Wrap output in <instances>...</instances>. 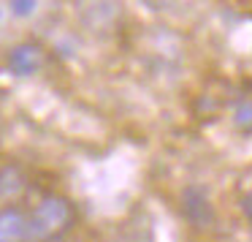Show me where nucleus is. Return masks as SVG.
Wrapping results in <instances>:
<instances>
[{"label": "nucleus", "instance_id": "obj_1", "mask_svg": "<svg viewBox=\"0 0 252 242\" xmlns=\"http://www.w3.org/2000/svg\"><path fill=\"white\" fill-rule=\"evenodd\" d=\"M73 207L63 196H46L38 202V207L28 215V234L25 242H52L57 234L71 226Z\"/></svg>", "mask_w": 252, "mask_h": 242}, {"label": "nucleus", "instance_id": "obj_2", "mask_svg": "<svg viewBox=\"0 0 252 242\" xmlns=\"http://www.w3.org/2000/svg\"><path fill=\"white\" fill-rule=\"evenodd\" d=\"M182 209H185L187 220L195 223L198 229H206V226H212V220H214L212 199H209V193L203 191V188H198V185L185 188V193H182Z\"/></svg>", "mask_w": 252, "mask_h": 242}, {"label": "nucleus", "instance_id": "obj_3", "mask_svg": "<svg viewBox=\"0 0 252 242\" xmlns=\"http://www.w3.org/2000/svg\"><path fill=\"white\" fill-rule=\"evenodd\" d=\"M44 66V49L33 41H25V44H17L11 52H8V68H11L17 77H30L38 68Z\"/></svg>", "mask_w": 252, "mask_h": 242}, {"label": "nucleus", "instance_id": "obj_4", "mask_svg": "<svg viewBox=\"0 0 252 242\" xmlns=\"http://www.w3.org/2000/svg\"><path fill=\"white\" fill-rule=\"evenodd\" d=\"M28 191V174L17 163L0 166V202H14Z\"/></svg>", "mask_w": 252, "mask_h": 242}, {"label": "nucleus", "instance_id": "obj_5", "mask_svg": "<svg viewBox=\"0 0 252 242\" xmlns=\"http://www.w3.org/2000/svg\"><path fill=\"white\" fill-rule=\"evenodd\" d=\"M28 234V215L17 207L0 209V242H25Z\"/></svg>", "mask_w": 252, "mask_h": 242}, {"label": "nucleus", "instance_id": "obj_6", "mask_svg": "<svg viewBox=\"0 0 252 242\" xmlns=\"http://www.w3.org/2000/svg\"><path fill=\"white\" fill-rule=\"evenodd\" d=\"M233 122L241 131H252V98H239L233 106Z\"/></svg>", "mask_w": 252, "mask_h": 242}, {"label": "nucleus", "instance_id": "obj_7", "mask_svg": "<svg viewBox=\"0 0 252 242\" xmlns=\"http://www.w3.org/2000/svg\"><path fill=\"white\" fill-rule=\"evenodd\" d=\"M35 8H38V3H33V0H17V3H11L14 17H33Z\"/></svg>", "mask_w": 252, "mask_h": 242}, {"label": "nucleus", "instance_id": "obj_8", "mask_svg": "<svg viewBox=\"0 0 252 242\" xmlns=\"http://www.w3.org/2000/svg\"><path fill=\"white\" fill-rule=\"evenodd\" d=\"M241 212H244V218L252 223V188L241 196Z\"/></svg>", "mask_w": 252, "mask_h": 242}, {"label": "nucleus", "instance_id": "obj_9", "mask_svg": "<svg viewBox=\"0 0 252 242\" xmlns=\"http://www.w3.org/2000/svg\"><path fill=\"white\" fill-rule=\"evenodd\" d=\"M0 19H3V8H0Z\"/></svg>", "mask_w": 252, "mask_h": 242}]
</instances>
